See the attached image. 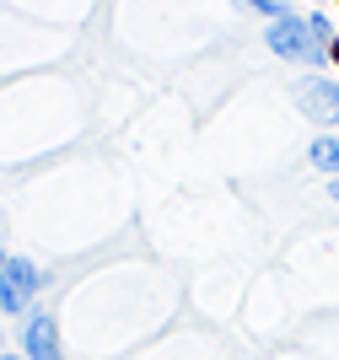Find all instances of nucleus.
I'll use <instances>...</instances> for the list:
<instances>
[{
    "label": "nucleus",
    "mask_w": 339,
    "mask_h": 360,
    "mask_svg": "<svg viewBox=\"0 0 339 360\" xmlns=\"http://www.w3.org/2000/svg\"><path fill=\"white\" fill-rule=\"evenodd\" d=\"M264 49L275 54V60L296 65V70H312V75H323L328 65H334V49L312 32L307 11H291V16H281V22H264Z\"/></svg>",
    "instance_id": "f257e3e1"
},
{
    "label": "nucleus",
    "mask_w": 339,
    "mask_h": 360,
    "mask_svg": "<svg viewBox=\"0 0 339 360\" xmlns=\"http://www.w3.org/2000/svg\"><path fill=\"white\" fill-rule=\"evenodd\" d=\"M44 285H49L44 264H32L27 253H6V264H0V317L22 328V323L38 312Z\"/></svg>",
    "instance_id": "f03ea898"
},
{
    "label": "nucleus",
    "mask_w": 339,
    "mask_h": 360,
    "mask_svg": "<svg viewBox=\"0 0 339 360\" xmlns=\"http://www.w3.org/2000/svg\"><path fill=\"white\" fill-rule=\"evenodd\" d=\"M291 103L318 135H339V75H296Z\"/></svg>",
    "instance_id": "7ed1b4c3"
},
{
    "label": "nucleus",
    "mask_w": 339,
    "mask_h": 360,
    "mask_svg": "<svg viewBox=\"0 0 339 360\" xmlns=\"http://www.w3.org/2000/svg\"><path fill=\"white\" fill-rule=\"evenodd\" d=\"M16 349L27 360H65V345H59V323L49 307H38V312L16 328Z\"/></svg>",
    "instance_id": "20e7f679"
},
{
    "label": "nucleus",
    "mask_w": 339,
    "mask_h": 360,
    "mask_svg": "<svg viewBox=\"0 0 339 360\" xmlns=\"http://www.w3.org/2000/svg\"><path fill=\"white\" fill-rule=\"evenodd\" d=\"M237 6H242V11H253L259 22H281V16H291V11H296L291 0H237Z\"/></svg>",
    "instance_id": "39448f33"
},
{
    "label": "nucleus",
    "mask_w": 339,
    "mask_h": 360,
    "mask_svg": "<svg viewBox=\"0 0 339 360\" xmlns=\"http://www.w3.org/2000/svg\"><path fill=\"white\" fill-rule=\"evenodd\" d=\"M307 22H312V32H318L328 49L339 44V22H334V11H323V6H318V11H307Z\"/></svg>",
    "instance_id": "423d86ee"
},
{
    "label": "nucleus",
    "mask_w": 339,
    "mask_h": 360,
    "mask_svg": "<svg viewBox=\"0 0 339 360\" xmlns=\"http://www.w3.org/2000/svg\"><path fill=\"white\" fill-rule=\"evenodd\" d=\"M307 162L318 167V172H328V162H334V135H312V146H307Z\"/></svg>",
    "instance_id": "0eeeda50"
},
{
    "label": "nucleus",
    "mask_w": 339,
    "mask_h": 360,
    "mask_svg": "<svg viewBox=\"0 0 339 360\" xmlns=\"http://www.w3.org/2000/svg\"><path fill=\"white\" fill-rule=\"evenodd\" d=\"M323 178H339V135H334V162H328V172Z\"/></svg>",
    "instance_id": "6e6552de"
},
{
    "label": "nucleus",
    "mask_w": 339,
    "mask_h": 360,
    "mask_svg": "<svg viewBox=\"0 0 339 360\" xmlns=\"http://www.w3.org/2000/svg\"><path fill=\"white\" fill-rule=\"evenodd\" d=\"M328 199H334V205H339V178H328Z\"/></svg>",
    "instance_id": "1a4fd4ad"
},
{
    "label": "nucleus",
    "mask_w": 339,
    "mask_h": 360,
    "mask_svg": "<svg viewBox=\"0 0 339 360\" xmlns=\"http://www.w3.org/2000/svg\"><path fill=\"white\" fill-rule=\"evenodd\" d=\"M0 360H27V355H22V349H6V355H0Z\"/></svg>",
    "instance_id": "9d476101"
}]
</instances>
